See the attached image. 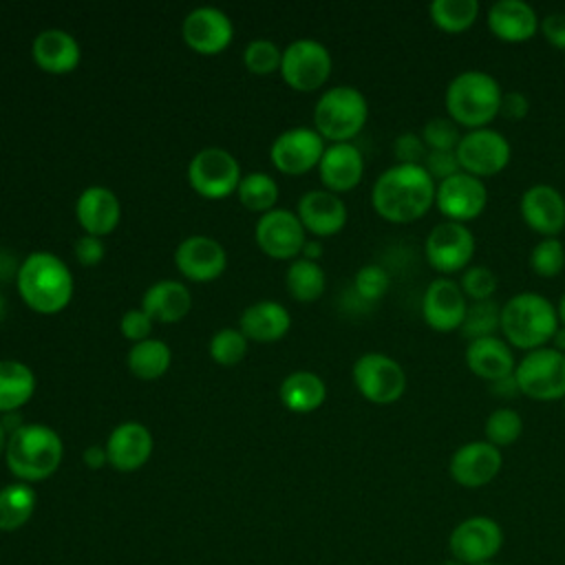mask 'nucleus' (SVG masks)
<instances>
[{
    "mask_svg": "<svg viewBox=\"0 0 565 565\" xmlns=\"http://www.w3.org/2000/svg\"><path fill=\"white\" fill-rule=\"evenodd\" d=\"M238 196L249 210H269L278 196V185L269 174L252 172L241 179Z\"/></svg>",
    "mask_w": 565,
    "mask_h": 565,
    "instance_id": "obj_40",
    "label": "nucleus"
},
{
    "mask_svg": "<svg viewBox=\"0 0 565 565\" xmlns=\"http://www.w3.org/2000/svg\"><path fill=\"white\" fill-rule=\"evenodd\" d=\"M170 364V349L161 340H141L128 351V366L135 375L152 380Z\"/></svg>",
    "mask_w": 565,
    "mask_h": 565,
    "instance_id": "obj_35",
    "label": "nucleus"
},
{
    "mask_svg": "<svg viewBox=\"0 0 565 565\" xmlns=\"http://www.w3.org/2000/svg\"><path fill=\"white\" fill-rule=\"evenodd\" d=\"M150 452H152V435L139 422L119 424L106 441L108 461L124 472L137 470L139 466H143Z\"/></svg>",
    "mask_w": 565,
    "mask_h": 565,
    "instance_id": "obj_23",
    "label": "nucleus"
},
{
    "mask_svg": "<svg viewBox=\"0 0 565 565\" xmlns=\"http://www.w3.org/2000/svg\"><path fill=\"white\" fill-rule=\"evenodd\" d=\"M561 327L556 307L536 291H521L510 296L501 305V327L503 340L512 349L534 351L552 342L556 329Z\"/></svg>",
    "mask_w": 565,
    "mask_h": 565,
    "instance_id": "obj_2",
    "label": "nucleus"
},
{
    "mask_svg": "<svg viewBox=\"0 0 565 565\" xmlns=\"http://www.w3.org/2000/svg\"><path fill=\"white\" fill-rule=\"evenodd\" d=\"M565 267V245L558 236L541 238L530 252V269L541 278H554Z\"/></svg>",
    "mask_w": 565,
    "mask_h": 565,
    "instance_id": "obj_39",
    "label": "nucleus"
},
{
    "mask_svg": "<svg viewBox=\"0 0 565 565\" xmlns=\"http://www.w3.org/2000/svg\"><path fill=\"white\" fill-rule=\"evenodd\" d=\"M503 545L501 525L486 514L459 521L448 536V552L463 565L492 561Z\"/></svg>",
    "mask_w": 565,
    "mask_h": 565,
    "instance_id": "obj_11",
    "label": "nucleus"
},
{
    "mask_svg": "<svg viewBox=\"0 0 565 565\" xmlns=\"http://www.w3.org/2000/svg\"><path fill=\"white\" fill-rule=\"evenodd\" d=\"M556 316H558V322H561V327H565V291H563V296L558 298V305H556Z\"/></svg>",
    "mask_w": 565,
    "mask_h": 565,
    "instance_id": "obj_56",
    "label": "nucleus"
},
{
    "mask_svg": "<svg viewBox=\"0 0 565 565\" xmlns=\"http://www.w3.org/2000/svg\"><path fill=\"white\" fill-rule=\"evenodd\" d=\"M393 154H395L397 163L424 166L428 148H426V143H424L419 132H402L393 141Z\"/></svg>",
    "mask_w": 565,
    "mask_h": 565,
    "instance_id": "obj_46",
    "label": "nucleus"
},
{
    "mask_svg": "<svg viewBox=\"0 0 565 565\" xmlns=\"http://www.w3.org/2000/svg\"><path fill=\"white\" fill-rule=\"evenodd\" d=\"M324 382L311 371H296L280 384V397L287 408L296 413H309L324 402Z\"/></svg>",
    "mask_w": 565,
    "mask_h": 565,
    "instance_id": "obj_31",
    "label": "nucleus"
},
{
    "mask_svg": "<svg viewBox=\"0 0 565 565\" xmlns=\"http://www.w3.org/2000/svg\"><path fill=\"white\" fill-rule=\"evenodd\" d=\"M419 135L428 150H455L461 139V130L450 117L428 119Z\"/></svg>",
    "mask_w": 565,
    "mask_h": 565,
    "instance_id": "obj_42",
    "label": "nucleus"
},
{
    "mask_svg": "<svg viewBox=\"0 0 565 565\" xmlns=\"http://www.w3.org/2000/svg\"><path fill=\"white\" fill-rule=\"evenodd\" d=\"M563 404H565V397H563Z\"/></svg>",
    "mask_w": 565,
    "mask_h": 565,
    "instance_id": "obj_61",
    "label": "nucleus"
},
{
    "mask_svg": "<svg viewBox=\"0 0 565 565\" xmlns=\"http://www.w3.org/2000/svg\"><path fill=\"white\" fill-rule=\"evenodd\" d=\"M177 267L192 280H210L225 269L221 243L207 236H190L177 247Z\"/></svg>",
    "mask_w": 565,
    "mask_h": 565,
    "instance_id": "obj_26",
    "label": "nucleus"
},
{
    "mask_svg": "<svg viewBox=\"0 0 565 565\" xmlns=\"http://www.w3.org/2000/svg\"><path fill=\"white\" fill-rule=\"evenodd\" d=\"M355 291L362 300H369V302H375V300H382L384 294L388 291L391 287V278H388V271L380 265H364L358 269L355 274Z\"/></svg>",
    "mask_w": 565,
    "mask_h": 565,
    "instance_id": "obj_43",
    "label": "nucleus"
},
{
    "mask_svg": "<svg viewBox=\"0 0 565 565\" xmlns=\"http://www.w3.org/2000/svg\"><path fill=\"white\" fill-rule=\"evenodd\" d=\"M475 565H494L492 561H486V563H475Z\"/></svg>",
    "mask_w": 565,
    "mask_h": 565,
    "instance_id": "obj_60",
    "label": "nucleus"
},
{
    "mask_svg": "<svg viewBox=\"0 0 565 565\" xmlns=\"http://www.w3.org/2000/svg\"><path fill=\"white\" fill-rule=\"evenodd\" d=\"M243 335L269 342L280 338L289 329V313L274 300H260L249 305L241 316Z\"/></svg>",
    "mask_w": 565,
    "mask_h": 565,
    "instance_id": "obj_29",
    "label": "nucleus"
},
{
    "mask_svg": "<svg viewBox=\"0 0 565 565\" xmlns=\"http://www.w3.org/2000/svg\"><path fill=\"white\" fill-rule=\"evenodd\" d=\"M84 461H86V466H90V468H102V466L108 461L106 448L88 446V448L84 450Z\"/></svg>",
    "mask_w": 565,
    "mask_h": 565,
    "instance_id": "obj_53",
    "label": "nucleus"
},
{
    "mask_svg": "<svg viewBox=\"0 0 565 565\" xmlns=\"http://www.w3.org/2000/svg\"><path fill=\"white\" fill-rule=\"evenodd\" d=\"M455 152L461 172H468L477 179L499 174L512 157V148L505 135L490 126L463 132Z\"/></svg>",
    "mask_w": 565,
    "mask_h": 565,
    "instance_id": "obj_8",
    "label": "nucleus"
},
{
    "mask_svg": "<svg viewBox=\"0 0 565 565\" xmlns=\"http://www.w3.org/2000/svg\"><path fill=\"white\" fill-rule=\"evenodd\" d=\"M33 57L49 73H66L77 66L79 46L66 31L46 29L33 42Z\"/></svg>",
    "mask_w": 565,
    "mask_h": 565,
    "instance_id": "obj_28",
    "label": "nucleus"
},
{
    "mask_svg": "<svg viewBox=\"0 0 565 565\" xmlns=\"http://www.w3.org/2000/svg\"><path fill=\"white\" fill-rule=\"evenodd\" d=\"M305 254H307V260H313V258H318L320 254H322V249H320V243H316V241H311V243H305Z\"/></svg>",
    "mask_w": 565,
    "mask_h": 565,
    "instance_id": "obj_55",
    "label": "nucleus"
},
{
    "mask_svg": "<svg viewBox=\"0 0 565 565\" xmlns=\"http://www.w3.org/2000/svg\"><path fill=\"white\" fill-rule=\"evenodd\" d=\"M2 450H7V435H4V426H2V422H0V452Z\"/></svg>",
    "mask_w": 565,
    "mask_h": 565,
    "instance_id": "obj_57",
    "label": "nucleus"
},
{
    "mask_svg": "<svg viewBox=\"0 0 565 565\" xmlns=\"http://www.w3.org/2000/svg\"><path fill=\"white\" fill-rule=\"evenodd\" d=\"M369 117L366 97L353 86H333L316 104V128L320 137L335 143L355 137Z\"/></svg>",
    "mask_w": 565,
    "mask_h": 565,
    "instance_id": "obj_6",
    "label": "nucleus"
},
{
    "mask_svg": "<svg viewBox=\"0 0 565 565\" xmlns=\"http://www.w3.org/2000/svg\"><path fill=\"white\" fill-rule=\"evenodd\" d=\"M247 351V340L243 331L236 329H221L214 333L210 342V353L221 364H234L238 362Z\"/></svg>",
    "mask_w": 565,
    "mask_h": 565,
    "instance_id": "obj_44",
    "label": "nucleus"
},
{
    "mask_svg": "<svg viewBox=\"0 0 565 565\" xmlns=\"http://www.w3.org/2000/svg\"><path fill=\"white\" fill-rule=\"evenodd\" d=\"M514 380L519 393L536 402H554L565 397V353L547 347L527 351L516 362Z\"/></svg>",
    "mask_w": 565,
    "mask_h": 565,
    "instance_id": "obj_7",
    "label": "nucleus"
},
{
    "mask_svg": "<svg viewBox=\"0 0 565 565\" xmlns=\"http://www.w3.org/2000/svg\"><path fill=\"white\" fill-rule=\"evenodd\" d=\"M459 287L470 302L490 300L497 291V274L486 265H470L461 271Z\"/></svg>",
    "mask_w": 565,
    "mask_h": 565,
    "instance_id": "obj_41",
    "label": "nucleus"
},
{
    "mask_svg": "<svg viewBox=\"0 0 565 565\" xmlns=\"http://www.w3.org/2000/svg\"><path fill=\"white\" fill-rule=\"evenodd\" d=\"M486 24L497 40L519 44L534 38L541 20L525 0H497L488 9Z\"/></svg>",
    "mask_w": 565,
    "mask_h": 565,
    "instance_id": "obj_20",
    "label": "nucleus"
},
{
    "mask_svg": "<svg viewBox=\"0 0 565 565\" xmlns=\"http://www.w3.org/2000/svg\"><path fill=\"white\" fill-rule=\"evenodd\" d=\"M298 218L302 227L318 236H331L347 223L344 201L327 190H311L298 201Z\"/></svg>",
    "mask_w": 565,
    "mask_h": 565,
    "instance_id": "obj_24",
    "label": "nucleus"
},
{
    "mask_svg": "<svg viewBox=\"0 0 565 565\" xmlns=\"http://www.w3.org/2000/svg\"><path fill=\"white\" fill-rule=\"evenodd\" d=\"M282 77L298 90L322 86L331 73V55L316 40H296L282 51Z\"/></svg>",
    "mask_w": 565,
    "mask_h": 565,
    "instance_id": "obj_13",
    "label": "nucleus"
},
{
    "mask_svg": "<svg viewBox=\"0 0 565 565\" xmlns=\"http://www.w3.org/2000/svg\"><path fill=\"white\" fill-rule=\"evenodd\" d=\"M503 466L501 450L490 441H466L459 446L448 463V472L461 488H483L499 475Z\"/></svg>",
    "mask_w": 565,
    "mask_h": 565,
    "instance_id": "obj_16",
    "label": "nucleus"
},
{
    "mask_svg": "<svg viewBox=\"0 0 565 565\" xmlns=\"http://www.w3.org/2000/svg\"><path fill=\"white\" fill-rule=\"evenodd\" d=\"M35 388V377L29 366L15 360H0V411H15Z\"/></svg>",
    "mask_w": 565,
    "mask_h": 565,
    "instance_id": "obj_32",
    "label": "nucleus"
},
{
    "mask_svg": "<svg viewBox=\"0 0 565 565\" xmlns=\"http://www.w3.org/2000/svg\"><path fill=\"white\" fill-rule=\"evenodd\" d=\"M550 347L556 349V351H561V353H565V327H558V329H556V333H554Z\"/></svg>",
    "mask_w": 565,
    "mask_h": 565,
    "instance_id": "obj_54",
    "label": "nucleus"
},
{
    "mask_svg": "<svg viewBox=\"0 0 565 565\" xmlns=\"http://www.w3.org/2000/svg\"><path fill=\"white\" fill-rule=\"evenodd\" d=\"M543 38L558 51H565V11L547 13L539 24Z\"/></svg>",
    "mask_w": 565,
    "mask_h": 565,
    "instance_id": "obj_48",
    "label": "nucleus"
},
{
    "mask_svg": "<svg viewBox=\"0 0 565 565\" xmlns=\"http://www.w3.org/2000/svg\"><path fill=\"white\" fill-rule=\"evenodd\" d=\"M433 24L444 33L468 31L479 15L477 0H433L428 7Z\"/></svg>",
    "mask_w": 565,
    "mask_h": 565,
    "instance_id": "obj_34",
    "label": "nucleus"
},
{
    "mask_svg": "<svg viewBox=\"0 0 565 565\" xmlns=\"http://www.w3.org/2000/svg\"><path fill=\"white\" fill-rule=\"evenodd\" d=\"M466 364L472 375L486 382L503 380L516 369L512 347L499 335L470 340L466 347Z\"/></svg>",
    "mask_w": 565,
    "mask_h": 565,
    "instance_id": "obj_21",
    "label": "nucleus"
},
{
    "mask_svg": "<svg viewBox=\"0 0 565 565\" xmlns=\"http://www.w3.org/2000/svg\"><path fill=\"white\" fill-rule=\"evenodd\" d=\"M475 234L463 223L441 221L437 223L424 243V254L428 265L441 274L450 276L470 267L475 256Z\"/></svg>",
    "mask_w": 565,
    "mask_h": 565,
    "instance_id": "obj_9",
    "label": "nucleus"
},
{
    "mask_svg": "<svg viewBox=\"0 0 565 565\" xmlns=\"http://www.w3.org/2000/svg\"><path fill=\"white\" fill-rule=\"evenodd\" d=\"M9 470L26 481H40L53 475L62 461V439L42 424H22L7 441Z\"/></svg>",
    "mask_w": 565,
    "mask_h": 565,
    "instance_id": "obj_4",
    "label": "nucleus"
},
{
    "mask_svg": "<svg viewBox=\"0 0 565 565\" xmlns=\"http://www.w3.org/2000/svg\"><path fill=\"white\" fill-rule=\"evenodd\" d=\"M190 309V291L177 280H159L143 294V311L150 318L174 322Z\"/></svg>",
    "mask_w": 565,
    "mask_h": 565,
    "instance_id": "obj_30",
    "label": "nucleus"
},
{
    "mask_svg": "<svg viewBox=\"0 0 565 565\" xmlns=\"http://www.w3.org/2000/svg\"><path fill=\"white\" fill-rule=\"evenodd\" d=\"M188 174L194 190L210 199L227 196L241 183L238 161L221 148H203L196 152L190 161Z\"/></svg>",
    "mask_w": 565,
    "mask_h": 565,
    "instance_id": "obj_14",
    "label": "nucleus"
},
{
    "mask_svg": "<svg viewBox=\"0 0 565 565\" xmlns=\"http://www.w3.org/2000/svg\"><path fill=\"white\" fill-rule=\"evenodd\" d=\"M499 327H501V305H497L490 298V300L468 302L466 318H463L459 331L470 342L477 338L494 335L499 331Z\"/></svg>",
    "mask_w": 565,
    "mask_h": 565,
    "instance_id": "obj_36",
    "label": "nucleus"
},
{
    "mask_svg": "<svg viewBox=\"0 0 565 565\" xmlns=\"http://www.w3.org/2000/svg\"><path fill=\"white\" fill-rule=\"evenodd\" d=\"M77 218L88 234H108L119 221V201L108 188H86L77 199Z\"/></svg>",
    "mask_w": 565,
    "mask_h": 565,
    "instance_id": "obj_27",
    "label": "nucleus"
},
{
    "mask_svg": "<svg viewBox=\"0 0 565 565\" xmlns=\"http://www.w3.org/2000/svg\"><path fill=\"white\" fill-rule=\"evenodd\" d=\"M75 254H77V260H79L82 265H95V263H99L102 256H104V243H102L97 236H93V234L82 236V238L75 243Z\"/></svg>",
    "mask_w": 565,
    "mask_h": 565,
    "instance_id": "obj_51",
    "label": "nucleus"
},
{
    "mask_svg": "<svg viewBox=\"0 0 565 565\" xmlns=\"http://www.w3.org/2000/svg\"><path fill=\"white\" fill-rule=\"evenodd\" d=\"M150 316L143 309H130L124 313L121 318V331L126 338L130 340H146V335L150 333Z\"/></svg>",
    "mask_w": 565,
    "mask_h": 565,
    "instance_id": "obj_49",
    "label": "nucleus"
},
{
    "mask_svg": "<svg viewBox=\"0 0 565 565\" xmlns=\"http://www.w3.org/2000/svg\"><path fill=\"white\" fill-rule=\"evenodd\" d=\"M437 183L424 166L395 163L373 183L371 203L391 223H413L435 205Z\"/></svg>",
    "mask_w": 565,
    "mask_h": 565,
    "instance_id": "obj_1",
    "label": "nucleus"
},
{
    "mask_svg": "<svg viewBox=\"0 0 565 565\" xmlns=\"http://www.w3.org/2000/svg\"><path fill=\"white\" fill-rule=\"evenodd\" d=\"M468 298L463 296L459 280L450 276H439L428 282L422 298L424 322L439 333L457 331L466 318Z\"/></svg>",
    "mask_w": 565,
    "mask_h": 565,
    "instance_id": "obj_15",
    "label": "nucleus"
},
{
    "mask_svg": "<svg viewBox=\"0 0 565 565\" xmlns=\"http://www.w3.org/2000/svg\"><path fill=\"white\" fill-rule=\"evenodd\" d=\"M364 172V159L362 152L349 143H331L324 148V154L320 159V179L322 183L333 192H347L355 188Z\"/></svg>",
    "mask_w": 565,
    "mask_h": 565,
    "instance_id": "obj_25",
    "label": "nucleus"
},
{
    "mask_svg": "<svg viewBox=\"0 0 565 565\" xmlns=\"http://www.w3.org/2000/svg\"><path fill=\"white\" fill-rule=\"evenodd\" d=\"M4 316V300H2V296H0V318Z\"/></svg>",
    "mask_w": 565,
    "mask_h": 565,
    "instance_id": "obj_59",
    "label": "nucleus"
},
{
    "mask_svg": "<svg viewBox=\"0 0 565 565\" xmlns=\"http://www.w3.org/2000/svg\"><path fill=\"white\" fill-rule=\"evenodd\" d=\"M35 510V490L20 481L0 490V530L13 532L22 527Z\"/></svg>",
    "mask_w": 565,
    "mask_h": 565,
    "instance_id": "obj_33",
    "label": "nucleus"
},
{
    "mask_svg": "<svg viewBox=\"0 0 565 565\" xmlns=\"http://www.w3.org/2000/svg\"><path fill=\"white\" fill-rule=\"evenodd\" d=\"M18 287L26 305L51 313L71 300L73 278L68 267L57 256L49 252H35L20 265Z\"/></svg>",
    "mask_w": 565,
    "mask_h": 565,
    "instance_id": "obj_5",
    "label": "nucleus"
},
{
    "mask_svg": "<svg viewBox=\"0 0 565 565\" xmlns=\"http://www.w3.org/2000/svg\"><path fill=\"white\" fill-rule=\"evenodd\" d=\"M523 223L543 238L558 236L565 230V196L547 183L530 185L519 201Z\"/></svg>",
    "mask_w": 565,
    "mask_h": 565,
    "instance_id": "obj_17",
    "label": "nucleus"
},
{
    "mask_svg": "<svg viewBox=\"0 0 565 565\" xmlns=\"http://www.w3.org/2000/svg\"><path fill=\"white\" fill-rule=\"evenodd\" d=\"M282 60L278 46L269 40H254L245 49V64L254 73H271Z\"/></svg>",
    "mask_w": 565,
    "mask_h": 565,
    "instance_id": "obj_45",
    "label": "nucleus"
},
{
    "mask_svg": "<svg viewBox=\"0 0 565 565\" xmlns=\"http://www.w3.org/2000/svg\"><path fill=\"white\" fill-rule=\"evenodd\" d=\"M183 38L201 53H218L232 40V22L221 9L199 7L183 20Z\"/></svg>",
    "mask_w": 565,
    "mask_h": 565,
    "instance_id": "obj_22",
    "label": "nucleus"
},
{
    "mask_svg": "<svg viewBox=\"0 0 565 565\" xmlns=\"http://www.w3.org/2000/svg\"><path fill=\"white\" fill-rule=\"evenodd\" d=\"M287 287L294 298L311 302L324 291V271L316 260L300 258L287 269Z\"/></svg>",
    "mask_w": 565,
    "mask_h": 565,
    "instance_id": "obj_37",
    "label": "nucleus"
},
{
    "mask_svg": "<svg viewBox=\"0 0 565 565\" xmlns=\"http://www.w3.org/2000/svg\"><path fill=\"white\" fill-rule=\"evenodd\" d=\"M530 113V99L521 90H508L501 97V108L499 115L510 119V121H521Z\"/></svg>",
    "mask_w": 565,
    "mask_h": 565,
    "instance_id": "obj_50",
    "label": "nucleus"
},
{
    "mask_svg": "<svg viewBox=\"0 0 565 565\" xmlns=\"http://www.w3.org/2000/svg\"><path fill=\"white\" fill-rule=\"evenodd\" d=\"M324 154V143L320 132L311 128L285 130L271 146L274 163L289 174H300L320 163Z\"/></svg>",
    "mask_w": 565,
    "mask_h": 565,
    "instance_id": "obj_18",
    "label": "nucleus"
},
{
    "mask_svg": "<svg viewBox=\"0 0 565 565\" xmlns=\"http://www.w3.org/2000/svg\"><path fill=\"white\" fill-rule=\"evenodd\" d=\"M435 205L446 216V221L468 223L488 205V188L483 179H477L468 172H457L437 183Z\"/></svg>",
    "mask_w": 565,
    "mask_h": 565,
    "instance_id": "obj_12",
    "label": "nucleus"
},
{
    "mask_svg": "<svg viewBox=\"0 0 565 565\" xmlns=\"http://www.w3.org/2000/svg\"><path fill=\"white\" fill-rule=\"evenodd\" d=\"M490 391L499 397H512V395H519V386H516V380H514V373L503 377V380H497V382H490Z\"/></svg>",
    "mask_w": 565,
    "mask_h": 565,
    "instance_id": "obj_52",
    "label": "nucleus"
},
{
    "mask_svg": "<svg viewBox=\"0 0 565 565\" xmlns=\"http://www.w3.org/2000/svg\"><path fill=\"white\" fill-rule=\"evenodd\" d=\"M256 241L269 256L289 258L305 247V227L289 210H271L258 218Z\"/></svg>",
    "mask_w": 565,
    "mask_h": 565,
    "instance_id": "obj_19",
    "label": "nucleus"
},
{
    "mask_svg": "<svg viewBox=\"0 0 565 565\" xmlns=\"http://www.w3.org/2000/svg\"><path fill=\"white\" fill-rule=\"evenodd\" d=\"M353 382L369 402L393 404L406 391V371L397 360L371 351L355 360Z\"/></svg>",
    "mask_w": 565,
    "mask_h": 565,
    "instance_id": "obj_10",
    "label": "nucleus"
},
{
    "mask_svg": "<svg viewBox=\"0 0 565 565\" xmlns=\"http://www.w3.org/2000/svg\"><path fill=\"white\" fill-rule=\"evenodd\" d=\"M486 433V441H490L492 446H497L499 450L505 446H512L521 433H523V419L514 408H494L483 426Z\"/></svg>",
    "mask_w": 565,
    "mask_h": 565,
    "instance_id": "obj_38",
    "label": "nucleus"
},
{
    "mask_svg": "<svg viewBox=\"0 0 565 565\" xmlns=\"http://www.w3.org/2000/svg\"><path fill=\"white\" fill-rule=\"evenodd\" d=\"M424 170L433 177L435 183L461 172L455 150H428L426 161H424Z\"/></svg>",
    "mask_w": 565,
    "mask_h": 565,
    "instance_id": "obj_47",
    "label": "nucleus"
},
{
    "mask_svg": "<svg viewBox=\"0 0 565 565\" xmlns=\"http://www.w3.org/2000/svg\"><path fill=\"white\" fill-rule=\"evenodd\" d=\"M439 565H463V563H459V561H457V558H452V556H448V558H446V561H441V563H439Z\"/></svg>",
    "mask_w": 565,
    "mask_h": 565,
    "instance_id": "obj_58",
    "label": "nucleus"
},
{
    "mask_svg": "<svg viewBox=\"0 0 565 565\" xmlns=\"http://www.w3.org/2000/svg\"><path fill=\"white\" fill-rule=\"evenodd\" d=\"M503 90L494 75L477 68L461 71L446 86L444 104L448 117L468 130L488 128V124L499 115Z\"/></svg>",
    "mask_w": 565,
    "mask_h": 565,
    "instance_id": "obj_3",
    "label": "nucleus"
}]
</instances>
